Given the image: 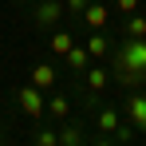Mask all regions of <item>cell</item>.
Wrapping results in <instances>:
<instances>
[{"instance_id":"6da1fadb","label":"cell","mask_w":146,"mask_h":146,"mask_svg":"<svg viewBox=\"0 0 146 146\" xmlns=\"http://www.w3.org/2000/svg\"><path fill=\"white\" fill-rule=\"evenodd\" d=\"M111 75L119 79L122 87H130V91H138L146 83V40H122L115 55H111Z\"/></svg>"},{"instance_id":"7a4b0ae2","label":"cell","mask_w":146,"mask_h":146,"mask_svg":"<svg viewBox=\"0 0 146 146\" xmlns=\"http://www.w3.org/2000/svg\"><path fill=\"white\" fill-rule=\"evenodd\" d=\"M12 99H16V107L24 111L28 119H44V115H48V103H44V91H40L36 83H28V87H20V91H16Z\"/></svg>"},{"instance_id":"3957f363","label":"cell","mask_w":146,"mask_h":146,"mask_svg":"<svg viewBox=\"0 0 146 146\" xmlns=\"http://www.w3.org/2000/svg\"><path fill=\"white\" fill-rule=\"evenodd\" d=\"M63 12H67L63 0H40V4L32 8V24L40 28V32H55V24H59Z\"/></svg>"},{"instance_id":"277c9868","label":"cell","mask_w":146,"mask_h":146,"mask_svg":"<svg viewBox=\"0 0 146 146\" xmlns=\"http://www.w3.org/2000/svg\"><path fill=\"white\" fill-rule=\"evenodd\" d=\"M107 20H111V8H107V4L91 0V4L83 8V24L91 28V32H107Z\"/></svg>"},{"instance_id":"5b68a950","label":"cell","mask_w":146,"mask_h":146,"mask_svg":"<svg viewBox=\"0 0 146 146\" xmlns=\"http://www.w3.org/2000/svg\"><path fill=\"white\" fill-rule=\"evenodd\" d=\"M126 119L138 130H146V91H130L126 95Z\"/></svg>"},{"instance_id":"8992f818","label":"cell","mask_w":146,"mask_h":146,"mask_svg":"<svg viewBox=\"0 0 146 146\" xmlns=\"http://www.w3.org/2000/svg\"><path fill=\"white\" fill-rule=\"evenodd\" d=\"M111 79H115V75H107V67H99V63H91V67L83 71V87H87V91H95V95H103Z\"/></svg>"},{"instance_id":"52a82bcc","label":"cell","mask_w":146,"mask_h":146,"mask_svg":"<svg viewBox=\"0 0 146 146\" xmlns=\"http://www.w3.org/2000/svg\"><path fill=\"white\" fill-rule=\"evenodd\" d=\"M95 126L103 130V134H115V130L122 126V115L115 111V107H99L95 111Z\"/></svg>"},{"instance_id":"ba28073f","label":"cell","mask_w":146,"mask_h":146,"mask_svg":"<svg viewBox=\"0 0 146 146\" xmlns=\"http://www.w3.org/2000/svg\"><path fill=\"white\" fill-rule=\"evenodd\" d=\"M63 59H67V67H71L75 75H83V71H87V67H91V63H95V59H91V51L83 48V44H75V48L67 51Z\"/></svg>"},{"instance_id":"9c48e42d","label":"cell","mask_w":146,"mask_h":146,"mask_svg":"<svg viewBox=\"0 0 146 146\" xmlns=\"http://www.w3.org/2000/svg\"><path fill=\"white\" fill-rule=\"evenodd\" d=\"M32 83H36L40 91H51V87H55V67H51V63H36V67H32Z\"/></svg>"},{"instance_id":"30bf717a","label":"cell","mask_w":146,"mask_h":146,"mask_svg":"<svg viewBox=\"0 0 146 146\" xmlns=\"http://www.w3.org/2000/svg\"><path fill=\"white\" fill-rule=\"evenodd\" d=\"M59 146H83V126L71 119H63V126H59Z\"/></svg>"},{"instance_id":"8fae6325","label":"cell","mask_w":146,"mask_h":146,"mask_svg":"<svg viewBox=\"0 0 146 146\" xmlns=\"http://www.w3.org/2000/svg\"><path fill=\"white\" fill-rule=\"evenodd\" d=\"M48 115H51V119H59V122H63L67 115H71V99L63 95V91H55V95L48 99Z\"/></svg>"},{"instance_id":"7c38bea8","label":"cell","mask_w":146,"mask_h":146,"mask_svg":"<svg viewBox=\"0 0 146 146\" xmlns=\"http://www.w3.org/2000/svg\"><path fill=\"white\" fill-rule=\"evenodd\" d=\"M83 48L91 51V59H103V55H107V51H111V40H107V32H91V36H87V44H83Z\"/></svg>"},{"instance_id":"4fadbf2b","label":"cell","mask_w":146,"mask_h":146,"mask_svg":"<svg viewBox=\"0 0 146 146\" xmlns=\"http://www.w3.org/2000/svg\"><path fill=\"white\" fill-rule=\"evenodd\" d=\"M51 51H55V55H67V51L75 48V36L71 32H63V28H59V32H51V44H48Z\"/></svg>"},{"instance_id":"5bb4252c","label":"cell","mask_w":146,"mask_h":146,"mask_svg":"<svg viewBox=\"0 0 146 146\" xmlns=\"http://www.w3.org/2000/svg\"><path fill=\"white\" fill-rule=\"evenodd\" d=\"M126 36H130V40H146V16L142 12L126 16Z\"/></svg>"},{"instance_id":"9a60e30c","label":"cell","mask_w":146,"mask_h":146,"mask_svg":"<svg viewBox=\"0 0 146 146\" xmlns=\"http://www.w3.org/2000/svg\"><path fill=\"white\" fill-rule=\"evenodd\" d=\"M36 146H59V130H51V126H36Z\"/></svg>"},{"instance_id":"2e32d148","label":"cell","mask_w":146,"mask_h":146,"mask_svg":"<svg viewBox=\"0 0 146 146\" xmlns=\"http://www.w3.org/2000/svg\"><path fill=\"white\" fill-rule=\"evenodd\" d=\"M115 12H122V16H134V12H138V0H115Z\"/></svg>"},{"instance_id":"e0dca14e","label":"cell","mask_w":146,"mask_h":146,"mask_svg":"<svg viewBox=\"0 0 146 146\" xmlns=\"http://www.w3.org/2000/svg\"><path fill=\"white\" fill-rule=\"evenodd\" d=\"M87 4H91V0H63V8L75 12V16H83V8H87Z\"/></svg>"},{"instance_id":"ac0fdd59","label":"cell","mask_w":146,"mask_h":146,"mask_svg":"<svg viewBox=\"0 0 146 146\" xmlns=\"http://www.w3.org/2000/svg\"><path fill=\"white\" fill-rule=\"evenodd\" d=\"M91 146H119V142H115L111 134H103V138H95V142H91Z\"/></svg>"},{"instance_id":"d6986e66","label":"cell","mask_w":146,"mask_h":146,"mask_svg":"<svg viewBox=\"0 0 146 146\" xmlns=\"http://www.w3.org/2000/svg\"><path fill=\"white\" fill-rule=\"evenodd\" d=\"M0 142H4V122H0Z\"/></svg>"},{"instance_id":"ffe728a7","label":"cell","mask_w":146,"mask_h":146,"mask_svg":"<svg viewBox=\"0 0 146 146\" xmlns=\"http://www.w3.org/2000/svg\"><path fill=\"white\" fill-rule=\"evenodd\" d=\"M0 146H4V142H0Z\"/></svg>"}]
</instances>
